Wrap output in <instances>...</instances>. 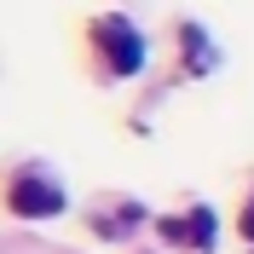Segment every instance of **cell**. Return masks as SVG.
Wrapping results in <instances>:
<instances>
[{"instance_id": "1", "label": "cell", "mask_w": 254, "mask_h": 254, "mask_svg": "<svg viewBox=\"0 0 254 254\" xmlns=\"http://www.w3.org/2000/svg\"><path fill=\"white\" fill-rule=\"evenodd\" d=\"M93 47H98L104 75H116V81H127V75H139V69H144V35L133 29L122 12L93 17Z\"/></svg>"}, {"instance_id": "2", "label": "cell", "mask_w": 254, "mask_h": 254, "mask_svg": "<svg viewBox=\"0 0 254 254\" xmlns=\"http://www.w3.org/2000/svg\"><path fill=\"white\" fill-rule=\"evenodd\" d=\"M64 185L52 174H41V168H17L12 179H6V208H12L17 220H52V214H64Z\"/></svg>"}, {"instance_id": "3", "label": "cell", "mask_w": 254, "mask_h": 254, "mask_svg": "<svg viewBox=\"0 0 254 254\" xmlns=\"http://www.w3.org/2000/svg\"><path fill=\"white\" fill-rule=\"evenodd\" d=\"M162 237H174V243H185V249L208 254L214 249V214H208V208H190V214H179V220H162Z\"/></svg>"}]
</instances>
